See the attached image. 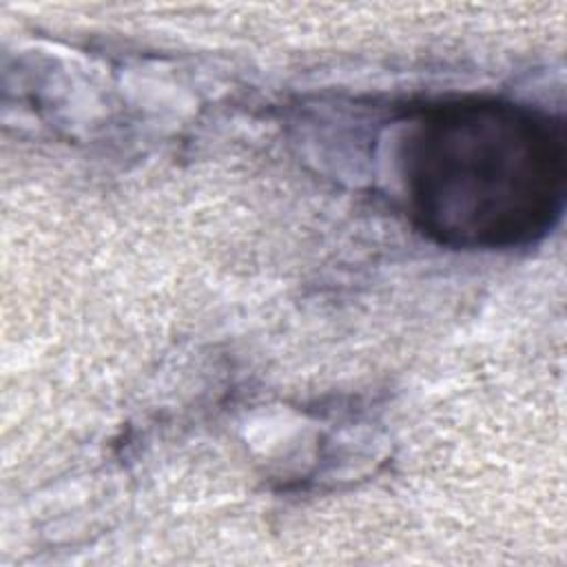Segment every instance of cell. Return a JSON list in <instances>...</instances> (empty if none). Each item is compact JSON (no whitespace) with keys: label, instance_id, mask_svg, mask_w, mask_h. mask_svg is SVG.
<instances>
[{"label":"cell","instance_id":"obj_1","mask_svg":"<svg viewBox=\"0 0 567 567\" xmlns=\"http://www.w3.org/2000/svg\"><path fill=\"white\" fill-rule=\"evenodd\" d=\"M399 175L412 219L439 244L525 246L565 202V135L551 115L494 97L421 111L401 133Z\"/></svg>","mask_w":567,"mask_h":567}]
</instances>
